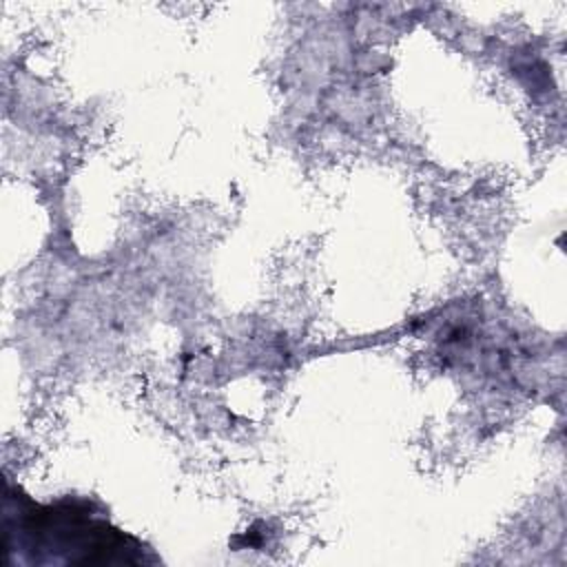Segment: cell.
I'll list each match as a JSON object with an SVG mask.
<instances>
[{
    "label": "cell",
    "mask_w": 567,
    "mask_h": 567,
    "mask_svg": "<svg viewBox=\"0 0 567 567\" xmlns=\"http://www.w3.org/2000/svg\"><path fill=\"white\" fill-rule=\"evenodd\" d=\"M4 549L53 551L69 563H137L133 538L109 527L80 503L38 505L29 498L7 496Z\"/></svg>",
    "instance_id": "6da1fadb"
}]
</instances>
